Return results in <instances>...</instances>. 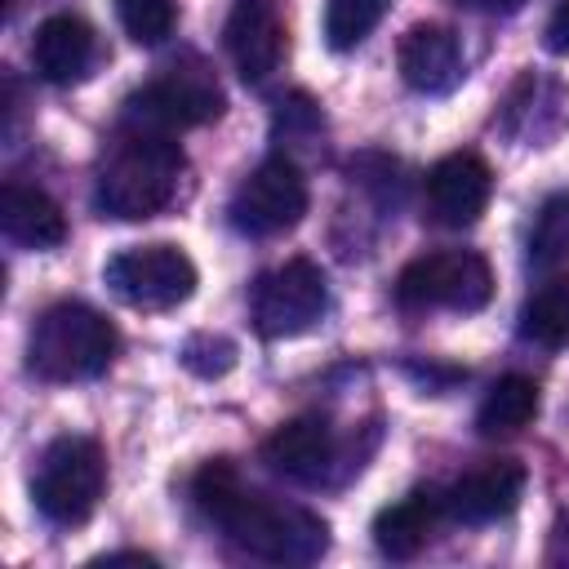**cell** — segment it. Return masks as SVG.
<instances>
[{
    "label": "cell",
    "instance_id": "cell-21",
    "mask_svg": "<svg viewBox=\"0 0 569 569\" xmlns=\"http://www.w3.org/2000/svg\"><path fill=\"white\" fill-rule=\"evenodd\" d=\"M387 9H391V0H329L325 4V40H329V49L347 53V49L365 44Z\"/></svg>",
    "mask_w": 569,
    "mask_h": 569
},
{
    "label": "cell",
    "instance_id": "cell-9",
    "mask_svg": "<svg viewBox=\"0 0 569 569\" xmlns=\"http://www.w3.org/2000/svg\"><path fill=\"white\" fill-rule=\"evenodd\" d=\"M307 178L289 156L262 160L231 196V227L244 236H284L307 213Z\"/></svg>",
    "mask_w": 569,
    "mask_h": 569
},
{
    "label": "cell",
    "instance_id": "cell-3",
    "mask_svg": "<svg viewBox=\"0 0 569 569\" xmlns=\"http://www.w3.org/2000/svg\"><path fill=\"white\" fill-rule=\"evenodd\" d=\"M116 329L84 302H53L27 333V369L44 382H84L116 360Z\"/></svg>",
    "mask_w": 569,
    "mask_h": 569
},
{
    "label": "cell",
    "instance_id": "cell-24",
    "mask_svg": "<svg viewBox=\"0 0 569 569\" xmlns=\"http://www.w3.org/2000/svg\"><path fill=\"white\" fill-rule=\"evenodd\" d=\"M178 356L196 378H222L236 369V342L222 333H191Z\"/></svg>",
    "mask_w": 569,
    "mask_h": 569
},
{
    "label": "cell",
    "instance_id": "cell-10",
    "mask_svg": "<svg viewBox=\"0 0 569 569\" xmlns=\"http://www.w3.org/2000/svg\"><path fill=\"white\" fill-rule=\"evenodd\" d=\"M493 196V169L476 151H449L427 169L422 204L436 227H471Z\"/></svg>",
    "mask_w": 569,
    "mask_h": 569
},
{
    "label": "cell",
    "instance_id": "cell-20",
    "mask_svg": "<svg viewBox=\"0 0 569 569\" xmlns=\"http://www.w3.org/2000/svg\"><path fill=\"white\" fill-rule=\"evenodd\" d=\"M520 333L547 351L569 347V276H551L525 298Z\"/></svg>",
    "mask_w": 569,
    "mask_h": 569
},
{
    "label": "cell",
    "instance_id": "cell-25",
    "mask_svg": "<svg viewBox=\"0 0 569 569\" xmlns=\"http://www.w3.org/2000/svg\"><path fill=\"white\" fill-rule=\"evenodd\" d=\"M320 138V107L307 98V93H293L289 102H280L276 111V142L284 147H302V142H316Z\"/></svg>",
    "mask_w": 569,
    "mask_h": 569
},
{
    "label": "cell",
    "instance_id": "cell-19",
    "mask_svg": "<svg viewBox=\"0 0 569 569\" xmlns=\"http://www.w3.org/2000/svg\"><path fill=\"white\" fill-rule=\"evenodd\" d=\"M533 418H538V382L525 373H507L485 391L476 409V431L502 440V436H520Z\"/></svg>",
    "mask_w": 569,
    "mask_h": 569
},
{
    "label": "cell",
    "instance_id": "cell-28",
    "mask_svg": "<svg viewBox=\"0 0 569 569\" xmlns=\"http://www.w3.org/2000/svg\"><path fill=\"white\" fill-rule=\"evenodd\" d=\"M453 4H462V9H471V13H489V18H498V13H516L525 0H453Z\"/></svg>",
    "mask_w": 569,
    "mask_h": 569
},
{
    "label": "cell",
    "instance_id": "cell-8",
    "mask_svg": "<svg viewBox=\"0 0 569 569\" xmlns=\"http://www.w3.org/2000/svg\"><path fill=\"white\" fill-rule=\"evenodd\" d=\"M325 307H329V284L311 258H289L271 267L267 276H258L249 298V316L262 338H298L316 329Z\"/></svg>",
    "mask_w": 569,
    "mask_h": 569
},
{
    "label": "cell",
    "instance_id": "cell-16",
    "mask_svg": "<svg viewBox=\"0 0 569 569\" xmlns=\"http://www.w3.org/2000/svg\"><path fill=\"white\" fill-rule=\"evenodd\" d=\"M560 124H565V89L538 71H525L498 107V129L507 138H516L520 147L551 142L560 133Z\"/></svg>",
    "mask_w": 569,
    "mask_h": 569
},
{
    "label": "cell",
    "instance_id": "cell-27",
    "mask_svg": "<svg viewBox=\"0 0 569 569\" xmlns=\"http://www.w3.org/2000/svg\"><path fill=\"white\" fill-rule=\"evenodd\" d=\"M547 565L569 569V511H560L556 525H551V538H547Z\"/></svg>",
    "mask_w": 569,
    "mask_h": 569
},
{
    "label": "cell",
    "instance_id": "cell-2",
    "mask_svg": "<svg viewBox=\"0 0 569 569\" xmlns=\"http://www.w3.org/2000/svg\"><path fill=\"white\" fill-rule=\"evenodd\" d=\"M182 147L169 133H147L120 124L111 138V151L102 156L98 182H93V209L116 222H142L173 204L182 182Z\"/></svg>",
    "mask_w": 569,
    "mask_h": 569
},
{
    "label": "cell",
    "instance_id": "cell-23",
    "mask_svg": "<svg viewBox=\"0 0 569 569\" xmlns=\"http://www.w3.org/2000/svg\"><path fill=\"white\" fill-rule=\"evenodd\" d=\"M569 258V196H551L538 209L533 236H529V262L533 267H556Z\"/></svg>",
    "mask_w": 569,
    "mask_h": 569
},
{
    "label": "cell",
    "instance_id": "cell-22",
    "mask_svg": "<svg viewBox=\"0 0 569 569\" xmlns=\"http://www.w3.org/2000/svg\"><path fill=\"white\" fill-rule=\"evenodd\" d=\"M116 18L124 36L142 49H156L173 36L178 27V4L173 0H116Z\"/></svg>",
    "mask_w": 569,
    "mask_h": 569
},
{
    "label": "cell",
    "instance_id": "cell-13",
    "mask_svg": "<svg viewBox=\"0 0 569 569\" xmlns=\"http://www.w3.org/2000/svg\"><path fill=\"white\" fill-rule=\"evenodd\" d=\"M338 458V440H333V427L316 413H302V418H289L280 422L267 440H262V462L271 476L280 480H293V485H320L325 471L333 467Z\"/></svg>",
    "mask_w": 569,
    "mask_h": 569
},
{
    "label": "cell",
    "instance_id": "cell-5",
    "mask_svg": "<svg viewBox=\"0 0 569 569\" xmlns=\"http://www.w3.org/2000/svg\"><path fill=\"white\" fill-rule=\"evenodd\" d=\"M222 107H227V98L204 67H169L164 76L147 80L142 89H133L124 98L120 124L178 138L182 129H200V124L218 120Z\"/></svg>",
    "mask_w": 569,
    "mask_h": 569
},
{
    "label": "cell",
    "instance_id": "cell-1",
    "mask_svg": "<svg viewBox=\"0 0 569 569\" xmlns=\"http://www.w3.org/2000/svg\"><path fill=\"white\" fill-rule=\"evenodd\" d=\"M191 498L209 525H218L240 551L258 560L311 565L329 551V525L316 511L249 489L227 458H213L196 471Z\"/></svg>",
    "mask_w": 569,
    "mask_h": 569
},
{
    "label": "cell",
    "instance_id": "cell-26",
    "mask_svg": "<svg viewBox=\"0 0 569 569\" xmlns=\"http://www.w3.org/2000/svg\"><path fill=\"white\" fill-rule=\"evenodd\" d=\"M542 44L551 49V53H569V0H560L556 9H551V18H547V27H542Z\"/></svg>",
    "mask_w": 569,
    "mask_h": 569
},
{
    "label": "cell",
    "instance_id": "cell-14",
    "mask_svg": "<svg viewBox=\"0 0 569 569\" xmlns=\"http://www.w3.org/2000/svg\"><path fill=\"white\" fill-rule=\"evenodd\" d=\"M520 498H525V467L511 458H493L445 489V516L458 525H493L511 516Z\"/></svg>",
    "mask_w": 569,
    "mask_h": 569
},
{
    "label": "cell",
    "instance_id": "cell-15",
    "mask_svg": "<svg viewBox=\"0 0 569 569\" xmlns=\"http://www.w3.org/2000/svg\"><path fill=\"white\" fill-rule=\"evenodd\" d=\"M98 62V36L80 13H49L31 40V67L49 84H80Z\"/></svg>",
    "mask_w": 569,
    "mask_h": 569
},
{
    "label": "cell",
    "instance_id": "cell-17",
    "mask_svg": "<svg viewBox=\"0 0 569 569\" xmlns=\"http://www.w3.org/2000/svg\"><path fill=\"white\" fill-rule=\"evenodd\" d=\"M440 516H445L440 489H409L405 498H396L391 507H382L373 516V542L391 560H413L431 542Z\"/></svg>",
    "mask_w": 569,
    "mask_h": 569
},
{
    "label": "cell",
    "instance_id": "cell-29",
    "mask_svg": "<svg viewBox=\"0 0 569 569\" xmlns=\"http://www.w3.org/2000/svg\"><path fill=\"white\" fill-rule=\"evenodd\" d=\"M93 565H138V569H156V556H142V551H111V556H98Z\"/></svg>",
    "mask_w": 569,
    "mask_h": 569
},
{
    "label": "cell",
    "instance_id": "cell-4",
    "mask_svg": "<svg viewBox=\"0 0 569 569\" xmlns=\"http://www.w3.org/2000/svg\"><path fill=\"white\" fill-rule=\"evenodd\" d=\"M102 489H107V458H102L98 440H89V436L49 440V449L40 453L36 476H31L36 511L49 525H58V529L84 525L98 511Z\"/></svg>",
    "mask_w": 569,
    "mask_h": 569
},
{
    "label": "cell",
    "instance_id": "cell-18",
    "mask_svg": "<svg viewBox=\"0 0 569 569\" xmlns=\"http://www.w3.org/2000/svg\"><path fill=\"white\" fill-rule=\"evenodd\" d=\"M0 231L22 244V249H58L67 240V218L53 196L27 182H4L0 187Z\"/></svg>",
    "mask_w": 569,
    "mask_h": 569
},
{
    "label": "cell",
    "instance_id": "cell-7",
    "mask_svg": "<svg viewBox=\"0 0 569 569\" xmlns=\"http://www.w3.org/2000/svg\"><path fill=\"white\" fill-rule=\"evenodd\" d=\"M107 289L138 311H169L196 293V262L178 244H133L102 267Z\"/></svg>",
    "mask_w": 569,
    "mask_h": 569
},
{
    "label": "cell",
    "instance_id": "cell-12",
    "mask_svg": "<svg viewBox=\"0 0 569 569\" xmlns=\"http://www.w3.org/2000/svg\"><path fill=\"white\" fill-rule=\"evenodd\" d=\"M396 62H400V80L413 93H427V98L453 93L462 84V76H467V58H462L458 36L449 27H436V22L409 27L400 36Z\"/></svg>",
    "mask_w": 569,
    "mask_h": 569
},
{
    "label": "cell",
    "instance_id": "cell-11",
    "mask_svg": "<svg viewBox=\"0 0 569 569\" xmlns=\"http://www.w3.org/2000/svg\"><path fill=\"white\" fill-rule=\"evenodd\" d=\"M222 44L244 84H267L284 62V22L271 0H236L222 27Z\"/></svg>",
    "mask_w": 569,
    "mask_h": 569
},
{
    "label": "cell",
    "instance_id": "cell-6",
    "mask_svg": "<svg viewBox=\"0 0 569 569\" xmlns=\"http://www.w3.org/2000/svg\"><path fill=\"white\" fill-rule=\"evenodd\" d=\"M493 298V271L471 249H440L413 258L396 280V302L409 311H480Z\"/></svg>",
    "mask_w": 569,
    "mask_h": 569
}]
</instances>
